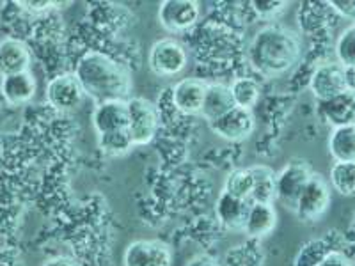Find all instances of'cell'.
Masks as SVG:
<instances>
[{
  "instance_id": "obj_1",
  "label": "cell",
  "mask_w": 355,
  "mask_h": 266,
  "mask_svg": "<svg viewBox=\"0 0 355 266\" xmlns=\"http://www.w3.org/2000/svg\"><path fill=\"white\" fill-rule=\"evenodd\" d=\"M302 46L299 36L283 25L259 28L249 44V62L265 77H279L290 71L299 61Z\"/></svg>"
},
{
  "instance_id": "obj_2",
  "label": "cell",
  "mask_w": 355,
  "mask_h": 266,
  "mask_svg": "<svg viewBox=\"0 0 355 266\" xmlns=\"http://www.w3.org/2000/svg\"><path fill=\"white\" fill-rule=\"evenodd\" d=\"M78 82L84 93L96 103L110 100H126L132 91V77L121 62L100 52H89L77 64Z\"/></svg>"
},
{
  "instance_id": "obj_3",
  "label": "cell",
  "mask_w": 355,
  "mask_h": 266,
  "mask_svg": "<svg viewBox=\"0 0 355 266\" xmlns=\"http://www.w3.org/2000/svg\"><path fill=\"white\" fill-rule=\"evenodd\" d=\"M128 105V130L133 145H146L153 141L158 128L157 107L142 96H133L126 100Z\"/></svg>"
},
{
  "instance_id": "obj_4",
  "label": "cell",
  "mask_w": 355,
  "mask_h": 266,
  "mask_svg": "<svg viewBox=\"0 0 355 266\" xmlns=\"http://www.w3.org/2000/svg\"><path fill=\"white\" fill-rule=\"evenodd\" d=\"M313 174V169L304 161H290L275 172V199L290 210H295L304 186Z\"/></svg>"
},
{
  "instance_id": "obj_5",
  "label": "cell",
  "mask_w": 355,
  "mask_h": 266,
  "mask_svg": "<svg viewBox=\"0 0 355 266\" xmlns=\"http://www.w3.org/2000/svg\"><path fill=\"white\" fill-rule=\"evenodd\" d=\"M189 55L180 41L173 37L158 39L150 50V68L158 77H176L185 69Z\"/></svg>"
},
{
  "instance_id": "obj_6",
  "label": "cell",
  "mask_w": 355,
  "mask_h": 266,
  "mask_svg": "<svg viewBox=\"0 0 355 266\" xmlns=\"http://www.w3.org/2000/svg\"><path fill=\"white\" fill-rule=\"evenodd\" d=\"M329 204H331V186L322 176L315 172L304 186L293 211L300 220H318L329 210Z\"/></svg>"
},
{
  "instance_id": "obj_7",
  "label": "cell",
  "mask_w": 355,
  "mask_h": 266,
  "mask_svg": "<svg viewBox=\"0 0 355 266\" xmlns=\"http://www.w3.org/2000/svg\"><path fill=\"white\" fill-rule=\"evenodd\" d=\"M309 89L318 101L329 100V98L345 93L350 89L348 87L347 69L338 61L323 62L311 75Z\"/></svg>"
},
{
  "instance_id": "obj_8",
  "label": "cell",
  "mask_w": 355,
  "mask_h": 266,
  "mask_svg": "<svg viewBox=\"0 0 355 266\" xmlns=\"http://www.w3.org/2000/svg\"><path fill=\"white\" fill-rule=\"evenodd\" d=\"M85 93L75 73L57 75L46 85V100L57 112H71L78 109Z\"/></svg>"
},
{
  "instance_id": "obj_9",
  "label": "cell",
  "mask_w": 355,
  "mask_h": 266,
  "mask_svg": "<svg viewBox=\"0 0 355 266\" xmlns=\"http://www.w3.org/2000/svg\"><path fill=\"white\" fill-rule=\"evenodd\" d=\"M173 252L160 240H135L125 249L123 266H171Z\"/></svg>"
},
{
  "instance_id": "obj_10",
  "label": "cell",
  "mask_w": 355,
  "mask_h": 266,
  "mask_svg": "<svg viewBox=\"0 0 355 266\" xmlns=\"http://www.w3.org/2000/svg\"><path fill=\"white\" fill-rule=\"evenodd\" d=\"M199 12H201V8H199L198 2L167 0V2H162L160 8H158V20L166 30L180 34L194 27L196 21L199 20Z\"/></svg>"
},
{
  "instance_id": "obj_11",
  "label": "cell",
  "mask_w": 355,
  "mask_h": 266,
  "mask_svg": "<svg viewBox=\"0 0 355 266\" xmlns=\"http://www.w3.org/2000/svg\"><path fill=\"white\" fill-rule=\"evenodd\" d=\"M211 132L218 135L224 141H245L252 130H254L256 121L252 116V110L242 109V107H234L230 112L220 116L215 121L208 123Z\"/></svg>"
},
{
  "instance_id": "obj_12",
  "label": "cell",
  "mask_w": 355,
  "mask_h": 266,
  "mask_svg": "<svg viewBox=\"0 0 355 266\" xmlns=\"http://www.w3.org/2000/svg\"><path fill=\"white\" fill-rule=\"evenodd\" d=\"M91 123H93V128L96 130L98 135L126 130V126H128L126 100H110L96 103L93 116H91Z\"/></svg>"
},
{
  "instance_id": "obj_13",
  "label": "cell",
  "mask_w": 355,
  "mask_h": 266,
  "mask_svg": "<svg viewBox=\"0 0 355 266\" xmlns=\"http://www.w3.org/2000/svg\"><path fill=\"white\" fill-rule=\"evenodd\" d=\"M318 112L332 128L355 125V91L348 89L338 96L318 101Z\"/></svg>"
},
{
  "instance_id": "obj_14",
  "label": "cell",
  "mask_w": 355,
  "mask_h": 266,
  "mask_svg": "<svg viewBox=\"0 0 355 266\" xmlns=\"http://www.w3.org/2000/svg\"><path fill=\"white\" fill-rule=\"evenodd\" d=\"M208 84L201 78H183L173 87V103L185 116L201 114L202 100H205Z\"/></svg>"
},
{
  "instance_id": "obj_15",
  "label": "cell",
  "mask_w": 355,
  "mask_h": 266,
  "mask_svg": "<svg viewBox=\"0 0 355 266\" xmlns=\"http://www.w3.org/2000/svg\"><path fill=\"white\" fill-rule=\"evenodd\" d=\"M31 62H33V55L24 41L15 39V37H6L0 41V75L2 77L28 71Z\"/></svg>"
},
{
  "instance_id": "obj_16",
  "label": "cell",
  "mask_w": 355,
  "mask_h": 266,
  "mask_svg": "<svg viewBox=\"0 0 355 266\" xmlns=\"http://www.w3.org/2000/svg\"><path fill=\"white\" fill-rule=\"evenodd\" d=\"M250 204H252V201L233 197V195L222 192L217 199L215 213H217V218L220 220L222 226L227 227V229H243Z\"/></svg>"
},
{
  "instance_id": "obj_17",
  "label": "cell",
  "mask_w": 355,
  "mask_h": 266,
  "mask_svg": "<svg viewBox=\"0 0 355 266\" xmlns=\"http://www.w3.org/2000/svg\"><path fill=\"white\" fill-rule=\"evenodd\" d=\"M234 107L236 105H234L230 85L218 84V82L208 84L201 107V116L205 117L206 121H215V119H218L226 112H230L231 109H234Z\"/></svg>"
},
{
  "instance_id": "obj_18",
  "label": "cell",
  "mask_w": 355,
  "mask_h": 266,
  "mask_svg": "<svg viewBox=\"0 0 355 266\" xmlns=\"http://www.w3.org/2000/svg\"><path fill=\"white\" fill-rule=\"evenodd\" d=\"M0 91H2L6 101H9L11 105H21V103L33 100L36 94V78L31 71L2 77Z\"/></svg>"
},
{
  "instance_id": "obj_19",
  "label": "cell",
  "mask_w": 355,
  "mask_h": 266,
  "mask_svg": "<svg viewBox=\"0 0 355 266\" xmlns=\"http://www.w3.org/2000/svg\"><path fill=\"white\" fill-rule=\"evenodd\" d=\"M275 224H277V215L274 206L268 202H252L243 231L252 238H263L274 231Z\"/></svg>"
},
{
  "instance_id": "obj_20",
  "label": "cell",
  "mask_w": 355,
  "mask_h": 266,
  "mask_svg": "<svg viewBox=\"0 0 355 266\" xmlns=\"http://www.w3.org/2000/svg\"><path fill=\"white\" fill-rule=\"evenodd\" d=\"M329 151L336 161H355V125L332 128Z\"/></svg>"
},
{
  "instance_id": "obj_21",
  "label": "cell",
  "mask_w": 355,
  "mask_h": 266,
  "mask_svg": "<svg viewBox=\"0 0 355 266\" xmlns=\"http://www.w3.org/2000/svg\"><path fill=\"white\" fill-rule=\"evenodd\" d=\"M252 174V202H268L275 199V172L266 166H252L249 167Z\"/></svg>"
},
{
  "instance_id": "obj_22",
  "label": "cell",
  "mask_w": 355,
  "mask_h": 266,
  "mask_svg": "<svg viewBox=\"0 0 355 266\" xmlns=\"http://www.w3.org/2000/svg\"><path fill=\"white\" fill-rule=\"evenodd\" d=\"M329 179L341 195H355V161H334Z\"/></svg>"
},
{
  "instance_id": "obj_23",
  "label": "cell",
  "mask_w": 355,
  "mask_h": 266,
  "mask_svg": "<svg viewBox=\"0 0 355 266\" xmlns=\"http://www.w3.org/2000/svg\"><path fill=\"white\" fill-rule=\"evenodd\" d=\"M98 145L109 157H121L133 148V141L128 130H117V132L101 133L98 135Z\"/></svg>"
},
{
  "instance_id": "obj_24",
  "label": "cell",
  "mask_w": 355,
  "mask_h": 266,
  "mask_svg": "<svg viewBox=\"0 0 355 266\" xmlns=\"http://www.w3.org/2000/svg\"><path fill=\"white\" fill-rule=\"evenodd\" d=\"M230 87H231V94H233L234 105L236 107H242V109L250 110L256 103H258L259 85L256 84L252 78H247V77L236 78Z\"/></svg>"
},
{
  "instance_id": "obj_25",
  "label": "cell",
  "mask_w": 355,
  "mask_h": 266,
  "mask_svg": "<svg viewBox=\"0 0 355 266\" xmlns=\"http://www.w3.org/2000/svg\"><path fill=\"white\" fill-rule=\"evenodd\" d=\"M334 53L338 62L345 69H355V25H350L339 34Z\"/></svg>"
},
{
  "instance_id": "obj_26",
  "label": "cell",
  "mask_w": 355,
  "mask_h": 266,
  "mask_svg": "<svg viewBox=\"0 0 355 266\" xmlns=\"http://www.w3.org/2000/svg\"><path fill=\"white\" fill-rule=\"evenodd\" d=\"M224 192L233 197L247 199L250 201V194H252V174L249 169H236L230 172L224 183Z\"/></svg>"
},
{
  "instance_id": "obj_27",
  "label": "cell",
  "mask_w": 355,
  "mask_h": 266,
  "mask_svg": "<svg viewBox=\"0 0 355 266\" xmlns=\"http://www.w3.org/2000/svg\"><path fill=\"white\" fill-rule=\"evenodd\" d=\"M250 8H252V11H254L259 18L268 20V18L277 17L279 12L286 8V2H277V0H256V2L250 4Z\"/></svg>"
},
{
  "instance_id": "obj_28",
  "label": "cell",
  "mask_w": 355,
  "mask_h": 266,
  "mask_svg": "<svg viewBox=\"0 0 355 266\" xmlns=\"http://www.w3.org/2000/svg\"><path fill=\"white\" fill-rule=\"evenodd\" d=\"M18 6L21 8V11L31 12V15H41V12H46L50 9L55 8L53 2H33V0H27V2H18Z\"/></svg>"
},
{
  "instance_id": "obj_29",
  "label": "cell",
  "mask_w": 355,
  "mask_h": 266,
  "mask_svg": "<svg viewBox=\"0 0 355 266\" xmlns=\"http://www.w3.org/2000/svg\"><path fill=\"white\" fill-rule=\"evenodd\" d=\"M316 266H352V263L341 252H329L320 259Z\"/></svg>"
},
{
  "instance_id": "obj_30",
  "label": "cell",
  "mask_w": 355,
  "mask_h": 266,
  "mask_svg": "<svg viewBox=\"0 0 355 266\" xmlns=\"http://www.w3.org/2000/svg\"><path fill=\"white\" fill-rule=\"evenodd\" d=\"M331 6L336 12H339V15H341V17L355 20V2H347V0H334V2H331Z\"/></svg>"
},
{
  "instance_id": "obj_31",
  "label": "cell",
  "mask_w": 355,
  "mask_h": 266,
  "mask_svg": "<svg viewBox=\"0 0 355 266\" xmlns=\"http://www.w3.org/2000/svg\"><path fill=\"white\" fill-rule=\"evenodd\" d=\"M187 266H220L214 258H208V256H196L189 261Z\"/></svg>"
},
{
  "instance_id": "obj_32",
  "label": "cell",
  "mask_w": 355,
  "mask_h": 266,
  "mask_svg": "<svg viewBox=\"0 0 355 266\" xmlns=\"http://www.w3.org/2000/svg\"><path fill=\"white\" fill-rule=\"evenodd\" d=\"M43 266H78V263H75L69 258H53L49 259Z\"/></svg>"
},
{
  "instance_id": "obj_33",
  "label": "cell",
  "mask_w": 355,
  "mask_h": 266,
  "mask_svg": "<svg viewBox=\"0 0 355 266\" xmlns=\"http://www.w3.org/2000/svg\"><path fill=\"white\" fill-rule=\"evenodd\" d=\"M354 25H355V24H354Z\"/></svg>"
}]
</instances>
